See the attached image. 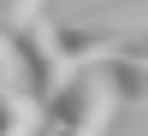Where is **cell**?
<instances>
[{"mask_svg":"<svg viewBox=\"0 0 148 136\" xmlns=\"http://www.w3.org/2000/svg\"><path fill=\"white\" fill-rule=\"evenodd\" d=\"M113 83H107L101 59H83L59 77V89L42 101V130L53 136H95V130H113Z\"/></svg>","mask_w":148,"mask_h":136,"instance_id":"obj_1","label":"cell"},{"mask_svg":"<svg viewBox=\"0 0 148 136\" xmlns=\"http://www.w3.org/2000/svg\"><path fill=\"white\" fill-rule=\"evenodd\" d=\"M6 47H12V65H18V89L30 95L36 107L47 101V95L59 89V77H65V59H59V47H53V24L36 12V18H24L18 30L6 36Z\"/></svg>","mask_w":148,"mask_h":136,"instance_id":"obj_2","label":"cell"},{"mask_svg":"<svg viewBox=\"0 0 148 136\" xmlns=\"http://www.w3.org/2000/svg\"><path fill=\"white\" fill-rule=\"evenodd\" d=\"M130 42V24L119 18H77V24H53V47L65 65H83V59H107Z\"/></svg>","mask_w":148,"mask_h":136,"instance_id":"obj_3","label":"cell"},{"mask_svg":"<svg viewBox=\"0 0 148 136\" xmlns=\"http://www.w3.org/2000/svg\"><path fill=\"white\" fill-rule=\"evenodd\" d=\"M30 130H42V107L18 83H6L0 89V136H30Z\"/></svg>","mask_w":148,"mask_h":136,"instance_id":"obj_4","label":"cell"},{"mask_svg":"<svg viewBox=\"0 0 148 136\" xmlns=\"http://www.w3.org/2000/svg\"><path fill=\"white\" fill-rule=\"evenodd\" d=\"M42 6H47V0H0V36H12L24 18H36Z\"/></svg>","mask_w":148,"mask_h":136,"instance_id":"obj_5","label":"cell"},{"mask_svg":"<svg viewBox=\"0 0 148 136\" xmlns=\"http://www.w3.org/2000/svg\"><path fill=\"white\" fill-rule=\"evenodd\" d=\"M6 83H18V65H12V47H6V36H0V89Z\"/></svg>","mask_w":148,"mask_h":136,"instance_id":"obj_6","label":"cell"},{"mask_svg":"<svg viewBox=\"0 0 148 136\" xmlns=\"http://www.w3.org/2000/svg\"><path fill=\"white\" fill-rule=\"evenodd\" d=\"M130 6H142V0H130Z\"/></svg>","mask_w":148,"mask_h":136,"instance_id":"obj_7","label":"cell"}]
</instances>
